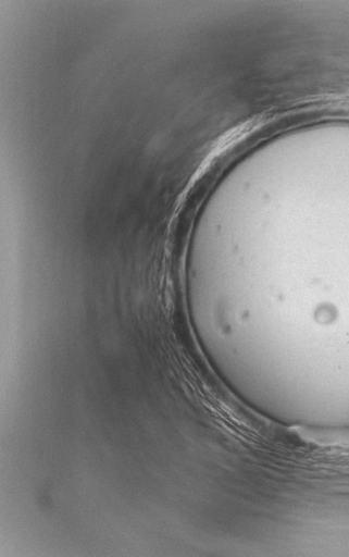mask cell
Instances as JSON below:
<instances>
[{
	"label": "cell",
	"instance_id": "obj_1",
	"mask_svg": "<svg viewBox=\"0 0 349 557\" xmlns=\"http://www.w3.org/2000/svg\"><path fill=\"white\" fill-rule=\"evenodd\" d=\"M301 440L314 447L327 450H349V428L321 429L302 426Z\"/></svg>",
	"mask_w": 349,
	"mask_h": 557
}]
</instances>
